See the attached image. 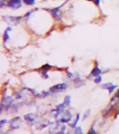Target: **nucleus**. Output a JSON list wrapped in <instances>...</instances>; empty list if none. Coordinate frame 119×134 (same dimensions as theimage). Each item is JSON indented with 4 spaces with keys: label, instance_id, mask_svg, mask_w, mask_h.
Segmentation results:
<instances>
[{
    "label": "nucleus",
    "instance_id": "f257e3e1",
    "mask_svg": "<svg viewBox=\"0 0 119 134\" xmlns=\"http://www.w3.org/2000/svg\"><path fill=\"white\" fill-rule=\"evenodd\" d=\"M72 117V114L70 113V111H63L58 115L55 116L56 122L58 124H60L61 123H67L69 122Z\"/></svg>",
    "mask_w": 119,
    "mask_h": 134
},
{
    "label": "nucleus",
    "instance_id": "f03ea898",
    "mask_svg": "<svg viewBox=\"0 0 119 134\" xmlns=\"http://www.w3.org/2000/svg\"><path fill=\"white\" fill-rule=\"evenodd\" d=\"M13 102V99L10 97H4L1 104V111H2L4 108L6 111H7L8 108L11 106L12 103Z\"/></svg>",
    "mask_w": 119,
    "mask_h": 134
},
{
    "label": "nucleus",
    "instance_id": "7ed1b4c3",
    "mask_svg": "<svg viewBox=\"0 0 119 134\" xmlns=\"http://www.w3.org/2000/svg\"><path fill=\"white\" fill-rule=\"evenodd\" d=\"M10 127H11L13 129H19L22 124V120L20 117H17L13 118L12 120H10Z\"/></svg>",
    "mask_w": 119,
    "mask_h": 134
},
{
    "label": "nucleus",
    "instance_id": "20e7f679",
    "mask_svg": "<svg viewBox=\"0 0 119 134\" xmlns=\"http://www.w3.org/2000/svg\"><path fill=\"white\" fill-rule=\"evenodd\" d=\"M67 87H68L67 84H65V83H60V84H58V85H54L53 87H52L49 90L52 92H59L66 89Z\"/></svg>",
    "mask_w": 119,
    "mask_h": 134
},
{
    "label": "nucleus",
    "instance_id": "39448f33",
    "mask_svg": "<svg viewBox=\"0 0 119 134\" xmlns=\"http://www.w3.org/2000/svg\"><path fill=\"white\" fill-rule=\"evenodd\" d=\"M24 119H25L28 122H29L31 124H35L37 122L38 116L36 115V114H33V113H29V114H27L25 116H24Z\"/></svg>",
    "mask_w": 119,
    "mask_h": 134
},
{
    "label": "nucleus",
    "instance_id": "423d86ee",
    "mask_svg": "<svg viewBox=\"0 0 119 134\" xmlns=\"http://www.w3.org/2000/svg\"><path fill=\"white\" fill-rule=\"evenodd\" d=\"M8 6L12 9H19L22 6V0H10Z\"/></svg>",
    "mask_w": 119,
    "mask_h": 134
},
{
    "label": "nucleus",
    "instance_id": "0eeeda50",
    "mask_svg": "<svg viewBox=\"0 0 119 134\" xmlns=\"http://www.w3.org/2000/svg\"><path fill=\"white\" fill-rule=\"evenodd\" d=\"M4 20L6 21L7 22V23H12V24H15L18 23L20 21V20H21V17H15V16H10V17H8V16H5L4 18Z\"/></svg>",
    "mask_w": 119,
    "mask_h": 134
},
{
    "label": "nucleus",
    "instance_id": "6e6552de",
    "mask_svg": "<svg viewBox=\"0 0 119 134\" xmlns=\"http://www.w3.org/2000/svg\"><path fill=\"white\" fill-rule=\"evenodd\" d=\"M101 87H102L103 89H108L109 90V94H111L112 92H114V89L117 86L116 85H114L112 83H105V84H103Z\"/></svg>",
    "mask_w": 119,
    "mask_h": 134
},
{
    "label": "nucleus",
    "instance_id": "1a4fd4ad",
    "mask_svg": "<svg viewBox=\"0 0 119 134\" xmlns=\"http://www.w3.org/2000/svg\"><path fill=\"white\" fill-rule=\"evenodd\" d=\"M101 73H102V71L99 68L98 66H96L91 71V75L93 76H98L100 74H101Z\"/></svg>",
    "mask_w": 119,
    "mask_h": 134
},
{
    "label": "nucleus",
    "instance_id": "9d476101",
    "mask_svg": "<svg viewBox=\"0 0 119 134\" xmlns=\"http://www.w3.org/2000/svg\"><path fill=\"white\" fill-rule=\"evenodd\" d=\"M65 104H64V103L62 104H60V105H58V106H57V108H56V114H55V116L57 115H58L59 113H61V112H63V111H64V108H65Z\"/></svg>",
    "mask_w": 119,
    "mask_h": 134
},
{
    "label": "nucleus",
    "instance_id": "9b49d317",
    "mask_svg": "<svg viewBox=\"0 0 119 134\" xmlns=\"http://www.w3.org/2000/svg\"><path fill=\"white\" fill-rule=\"evenodd\" d=\"M12 30L11 27H8V29L6 30L4 33V42H6L8 39H9V36H8V31H9Z\"/></svg>",
    "mask_w": 119,
    "mask_h": 134
},
{
    "label": "nucleus",
    "instance_id": "f8f14e48",
    "mask_svg": "<svg viewBox=\"0 0 119 134\" xmlns=\"http://www.w3.org/2000/svg\"><path fill=\"white\" fill-rule=\"evenodd\" d=\"M61 6H59V7L58 8H56V9H53L52 11V15H53L54 18H57V17H58L59 9H60V8H61Z\"/></svg>",
    "mask_w": 119,
    "mask_h": 134
},
{
    "label": "nucleus",
    "instance_id": "ddd939ff",
    "mask_svg": "<svg viewBox=\"0 0 119 134\" xmlns=\"http://www.w3.org/2000/svg\"><path fill=\"white\" fill-rule=\"evenodd\" d=\"M70 104V96H66L64 99V104L65 106H69Z\"/></svg>",
    "mask_w": 119,
    "mask_h": 134
},
{
    "label": "nucleus",
    "instance_id": "4468645a",
    "mask_svg": "<svg viewBox=\"0 0 119 134\" xmlns=\"http://www.w3.org/2000/svg\"><path fill=\"white\" fill-rule=\"evenodd\" d=\"M26 5H33L35 4V0H22Z\"/></svg>",
    "mask_w": 119,
    "mask_h": 134
},
{
    "label": "nucleus",
    "instance_id": "2eb2a0df",
    "mask_svg": "<svg viewBox=\"0 0 119 134\" xmlns=\"http://www.w3.org/2000/svg\"><path fill=\"white\" fill-rule=\"evenodd\" d=\"M75 133H78V134H81L82 133V128L80 127H76V129L75 130Z\"/></svg>",
    "mask_w": 119,
    "mask_h": 134
},
{
    "label": "nucleus",
    "instance_id": "dca6fc26",
    "mask_svg": "<svg viewBox=\"0 0 119 134\" xmlns=\"http://www.w3.org/2000/svg\"><path fill=\"white\" fill-rule=\"evenodd\" d=\"M102 81V77L101 76H97V78H95V80H94V82H96V83H100V82Z\"/></svg>",
    "mask_w": 119,
    "mask_h": 134
},
{
    "label": "nucleus",
    "instance_id": "f3484780",
    "mask_svg": "<svg viewBox=\"0 0 119 134\" xmlns=\"http://www.w3.org/2000/svg\"><path fill=\"white\" fill-rule=\"evenodd\" d=\"M79 114H77V118H76V120H75V122H74V124L72 125V127H76V125H77V122L79 121Z\"/></svg>",
    "mask_w": 119,
    "mask_h": 134
},
{
    "label": "nucleus",
    "instance_id": "a211bd4d",
    "mask_svg": "<svg viewBox=\"0 0 119 134\" xmlns=\"http://www.w3.org/2000/svg\"><path fill=\"white\" fill-rule=\"evenodd\" d=\"M6 120H2L0 122V129H2V127H4V125L6 123Z\"/></svg>",
    "mask_w": 119,
    "mask_h": 134
},
{
    "label": "nucleus",
    "instance_id": "6ab92c4d",
    "mask_svg": "<svg viewBox=\"0 0 119 134\" xmlns=\"http://www.w3.org/2000/svg\"><path fill=\"white\" fill-rule=\"evenodd\" d=\"M89 115H90V110H88V111L85 113V114H84V117H83V120H86V119L88 117V116H89Z\"/></svg>",
    "mask_w": 119,
    "mask_h": 134
},
{
    "label": "nucleus",
    "instance_id": "aec40b11",
    "mask_svg": "<svg viewBox=\"0 0 119 134\" xmlns=\"http://www.w3.org/2000/svg\"><path fill=\"white\" fill-rule=\"evenodd\" d=\"M52 68V66H49V64H45V66H43L42 67V68L43 69V70H48V69H49V68Z\"/></svg>",
    "mask_w": 119,
    "mask_h": 134
},
{
    "label": "nucleus",
    "instance_id": "412c9836",
    "mask_svg": "<svg viewBox=\"0 0 119 134\" xmlns=\"http://www.w3.org/2000/svg\"><path fill=\"white\" fill-rule=\"evenodd\" d=\"M42 75H43V77L45 78H48V75H47V70H44L43 72H42Z\"/></svg>",
    "mask_w": 119,
    "mask_h": 134
},
{
    "label": "nucleus",
    "instance_id": "4be33fe9",
    "mask_svg": "<svg viewBox=\"0 0 119 134\" xmlns=\"http://www.w3.org/2000/svg\"><path fill=\"white\" fill-rule=\"evenodd\" d=\"M94 2L95 3L97 6H99V5H100V0H94Z\"/></svg>",
    "mask_w": 119,
    "mask_h": 134
},
{
    "label": "nucleus",
    "instance_id": "5701e85b",
    "mask_svg": "<svg viewBox=\"0 0 119 134\" xmlns=\"http://www.w3.org/2000/svg\"><path fill=\"white\" fill-rule=\"evenodd\" d=\"M96 133V131H94V127H92V128H91V131H89V133Z\"/></svg>",
    "mask_w": 119,
    "mask_h": 134
},
{
    "label": "nucleus",
    "instance_id": "b1692460",
    "mask_svg": "<svg viewBox=\"0 0 119 134\" xmlns=\"http://www.w3.org/2000/svg\"><path fill=\"white\" fill-rule=\"evenodd\" d=\"M43 96H42V97H47V96H48L49 94V93L48 92H43Z\"/></svg>",
    "mask_w": 119,
    "mask_h": 134
},
{
    "label": "nucleus",
    "instance_id": "393cba45",
    "mask_svg": "<svg viewBox=\"0 0 119 134\" xmlns=\"http://www.w3.org/2000/svg\"><path fill=\"white\" fill-rule=\"evenodd\" d=\"M115 97H116V98H118L119 97V89L117 91V92L116 93V94H115Z\"/></svg>",
    "mask_w": 119,
    "mask_h": 134
},
{
    "label": "nucleus",
    "instance_id": "a878e982",
    "mask_svg": "<svg viewBox=\"0 0 119 134\" xmlns=\"http://www.w3.org/2000/svg\"><path fill=\"white\" fill-rule=\"evenodd\" d=\"M68 77H69V78H72V77H73V75H72V74H71V73H70V72H68Z\"/></svg>",
    "mask_w": 119,
    "mask_h": 134
},
{
    "label": "nucleus",
    "instance_id": "bb28decb",
    "mask_svg": "<svg viewBox=\"0 0 119 134\" xmlns=\"http://www.w3.org/2000/svg\"><path fill=\"white\" fill-rule=\"evenodd\" d=\"M88 1H93L94 2V0H88Z\"/></svg>",
    "mask_w": 119,
    "mask_h": 134
}]
</instances>
